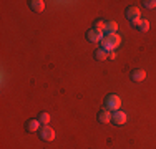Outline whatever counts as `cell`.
Segmentation results:
<instances>
[{
  "label": "cell",
  "mask_w": 156,
  "mask_h": 149,
  "mask_svg": "<svg viewBox=\"0 0 156 149\" xmlns=\"http://www.w3.org/2000/svg\"><path fill=\"white\" fill-rule=\"evenodd\" d=\"M105 108H108L110 111H118L121 108V98L118 95H108L106 96V101H105Z\"/></svg>",
  "instance_id": "6da1fadb"
},
{
  "label": "cell",
  "mask_w": 156,
  "mask_h": 149,
  "mask_svg": "<svg viewBox=\"0 0 156 149\" xmlns=\"http://www.w3.org/2000/svg\"><path fill=\"white\" fill-rule=\"evenodd\" d=\"M38 134H40V139L47 141V143H51V141H55V137H57L55 131H53V129H51L48 124H43L42 129L38 131Z\"/></svg>",
  "instance_id": "7a4b0ae2"
},
{
  "label": "cell",
  "mask_w": 156,
  "mask_h": 149,
  "mask_svg": "<svg viewBox=\"0 0 156 149\" xmlns=\"http://www.w3.org/2000/svg\"><path fill=\"white\" fill-rule=\"evenodd\" d=\"M126 121H128V114H126L125 111H121V109L115 111V113L111 114V123L116 124V126H123Z\"/></svg>",
  "instance_id": "3957f363"
},
{
  "label": "cell",
  "mask_w": 156,
  "mask_h": 149,
  "mask_svg": "<svg viewBox=\"0 0 156 149\" xmlns=\"http://www.w3.org/2000/svg\"><path fill=\"white\" fill-rule=\"evenodd\" d=\"M87 38L93 43H98V42H101L105 36H103V32H100V30H96V28H91L87 32Z\"/></svg>",
  "instance_id": "277c9868"
},
{
  "label": "cell",
  "mask_w": 156,
  "mask_h": 149,
  "mask_svg": "<svg viewBox=\"0 0 156 149\" xmlns=\"http://www.w3.org/2000/svg\"><path fill=\"white\" fill-rule=\"evenodd\" d=\"M126 18L128 20H138V18H141V10L138 9V7H128L126 9Z\"/></svg>",
  "instance_id": "5b68a950"
},
{
  "label": "cell",
  "mask_w": 156,
  "mask_h": 149,
  "mask_svg": "<svg viewBox=\"0 0 156 149\" xmlns=\"http://www.w3.org/2000/svg\"><path fill=\"white\" fill-rule=\"evenodd\" d=\"M42 129V121L40 119H28L27 121V131L28 133H37Z\"/></svg>",
  "instance_id": "8992f818"
},
{
  "label": "cell",
  "mask_w": 156,
  "mask_h": 149,
  "mask_svg": "<svg viewBox=\"0 0 156 149\" xmlns=\"http://www.w3.org/2000/svg\"><path fill=\"white\" fill-rule=\"evenodd\" d=\"M111 111L108 109V108H103L101 111L98 113V121L101 123V124H106V123H111Z\"/></svg>",
  "instance_id": "52a82bcc"
},
{
  "label": "cell",
  "mask_w": 156,
  "mask_h": 149,
  "mask_svg": "<svg viewBox=\"0 0 156 149\" xmlns=\"http://www.w3.org/2000/svg\"><path fill=\"white\" fill-rule=\"evenodd\" d=\"M131 80L136 81V83H143V81L146 80V71H144V70H135V71L131 73Z\"/></svg>",
  "instance_id": "ba28073f"
},
{
  "label": "cell",
  "mask_w": 156,
  "mask_h": 149,
  "mask_svg": "<svg viewBox=\"0 0 156 149\" xmlns=\"http://www.w3.org/2000/svg\"><path fill=\"white\" fill-rule=\"evenodd\" d=\"M105 36L108 38V42L111 43V47H113L115 50H116V48L121 45V36L118 35V33H113V35H105Z\"/></svg>",
  "instance_id": "9c48e42d"
},
{
  "label": "cell",
  "mask_w": 156,
  "mask_h": 149,
  "mask_svg": "<svg viewBox=\"0 0 156 149\" xmlns=\"http://www.w3.org/2000/svg\"><path fill=\"white\" fill-rule=\"evenodd\" d=\"M28 3H30V9L33 12H43V9H45V2L43 0H32Z\"/></svg>",
  "instance_id": "30bf717a"
},
{
  "label": "cell",
  "mask_w": 156,
  "mask_h": 149,
  "mask_svg": "<svg viewBox=\"0 0 156 149\" xmlns=\"http://www.w3.org/2000/svg\"><path fill=\"white\" fill-rule=\"evenodd\" d=\"M116 30H118V23H116V22H113V20L106 22V30H105L106 35H113V33H116Z\"/></svg>",
  "instance_id": "8fae6325"
},
{
  "label": "cell",
  "mask_w": 156,
  "mask_h": 149,
  "mask_svg": "<svg viewBox=\"0 0 156 149\" xmlns=\"http://www.w3.org/2000/svg\"><path fill=\"white\" fill-rule=\"evenodd\" d=\"M95 58L98 60V61H105V60H108V51H105L103 48H98V50L95 51Z\"/></svg>",
  "instance_id": "7c38bea8"
},
{
  "label": "cell",
  "mask_w": 156,
  "mask_h": 149,
  "mask_svg": "<svg viewBox=\"0 0 156 149\" xmlns=\"http://www.w3.org/2000/svg\"><path fill=\"white\" fill-rule=\"evenodd\" d=\"M138 30H140V32H148V30H150V22H148V20H143V18H141V23H140Z\"/></svg>",
  "instance_id": "4fadbf2b"
},
{
  "label": "cell",
  "mask_w": 156,
  "mask_h": 149,
  "mask_svg": "<svg viewBox=\"0 0 156 149\" xmlns=\"http://www.w3.org/2000/svg\"><path fill=\"white\" fill-rule=\"evenodd\" d=\"M95 28H96V30H100V32H105V30H106V22H103V20H96V22H95Z\"/></svg>",
  "instance_id": "5bb4252c"
},
{
  "label": "cell",
  "mask_w": 156,
  "mask_h": 149,
  "mask_svg": "<svg viewBox=\"0 0 156 149\" xmlns=\"http://www.w3.org/2000/svg\"><path fill=\"white\" fill-rule=\"evenodd\" d=\"M38 119L42 121V124H48V123H50V114L48 113H40Z\"/></svg>",
  "instance_id": "9a60e30c"
},
{
  "label": "cell",
  "mask_w": 156,
  "mask_h": 149,
  "mask_svg": "<svg viewBox=\"0 0 156 149\" xmlns=\"http://www.w3.org/2000/svg\"><path fill=\"white\" fill-rule=\"evenodd\" d=\"M143 3H144V7H146V9H150V10L156 9V0H146V2H143Z\"/></svg>",
  "instance_id": "2e32d148"
},
{
  "label": "cell",
  "mask_w": 156,
  "mask_h": 149,
  "mask_svg": "<svg viewBox=\"0 0 156 149\" xmlns=\"http://www.w3.org/2000/svg\"><path fill=\"white\" fill-rule=\"evenodd\" d=\"M108 60H116V50L110 51V53H108Z\"/></svg>",
  "instance_id": "e0dca14e"
},
{
  "label": "cell",
  "mask_w": 156,
  "mask_h": 149,
  "mask_svg": "<svg viewBox=\"0 0 156 149\" xmlns=\"http://www.w3.org/2000/svg\"><path fill=\"white\" fill-rule=\"evenodd\" d=\"M140 23H141V18H138V20H133V22H131V25H133L135 28H138V27H140Z\"/></svg>",
  "instance_id": "ac0fdd59"
}]
</instances>
